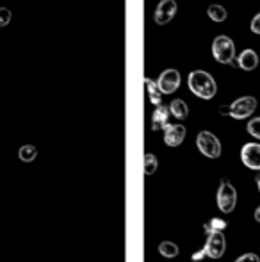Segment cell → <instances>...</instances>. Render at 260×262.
I'll return each mask as SVG.
<instances>
[{
    "instance_id": "obj_1",
    "label": "cell",
    "mask_w": 260,
    "mask_h": 262,
    "mask_svg": "<svg viewBox=\"0 0 260 262\" xmlns=\"http://www.w3.org/2000/svg\"><path fill=\"white\" fill-rule=\"evenodd\" d=\"M187 84H189V90L198 98H203V100H210L218 93V84H216L214 77L210 73L203 72V70H195V72L189 73Z\"/></svg>"
},
{
    "instance_id": "obj_2",
    "label": "cell",
    "mask_w": 260,
    "mask_h": 262,
    "mask_svg": "<svg viewBox=\"0 0 260 262\" xmlns=\"http://www.w3.org/2000/svg\"><path fill=\"white\" fill-rule=\"evenodd\" d=\"M212 55L221 64H232L235 59V45L228 36H216L214 43H212Z\"/></svg>"
},
{
    "instance_id": "obj_3",
    "label": "cell",
    "mask_w": 260,
    "mask_h": 262,
    "mask_svg": "<svg viewBox=\"0 0 260 262\" xmlns=\"http://www.w3.org/2000/svg\"><path fill=\"white\" fill-rule=\"evenodd\" d=\"M196 146H198V150L208 159H218L221 156V143H219V139L208 130H201L200 134H198Z\"/></svg>"
},
{
    "instance_id": "obj_4",
    "label": "cell",
    "mask_w": 260,
    "mask_h": 262,
    "mask_svg": "<svg viewBox=\"0 0 260 262\" xmlns=\"http://www.w3.org/2000/svg\"><path fill=\"white\" fill-rule=\"evenodd\" d=\"M237 205V191L228 180H221L218 189V207L223 214H230Z\"/></svg>"
},
{
    "instance_id": "obj_5",
    "label": "cell",
    "mask_w": 260,
    "mask_h": 262,
    "mask_svg": "<svg viewBox=\"0 0 260 262\" xmlns=\"http://www.w3.org/2000/svg\"><path fill=\"white\" fill-rule=\"evenodd\" d=\"M257 109V98L255 97H241L230 105V116L235 120H244L250 118Z\"/></svg>"
},
{
    "instance_id": "obj_6",
    "label": "cell",
    "mask_w": 260,
    "mask_h": 262,
    "mask_svg": "<svg viewBox=\"0 0 260 262\" xmlns=\"http://www.w3.org/2000/svg\"><path fill=\"white\" fill-rule=\"evenodd\" d=\"M157 86H159L160 93L162 95H171L178 90L180 86V73L178 70H164L162 73L159 75V80H157Z\"/></svg>"
},
{
    "instance_id": "obj_7",
    "label": "cell",
    "mask_w": 260,
    "mask_h": 262,
    "mask_svg": "<svg viewBox=\"0 0 260 262\" xmlns=\"http://www.w3.org/2000/svg\"><path fill=\"white\" fill-rule=\"evenodd\" d=\"M177 11L178 6L175 0H160L155 9V14H153V20H155L157 25H168L177 16Z\"/></svg>"
},
{
    "instance_id": "obj_8",
    "label": "cell",
    "mask_w": 260,
    "mask_h": 262,
    "mask_svg": "<svg viewBox=\"0 0 260 262\" xmlns=\"http://www.w3.org/2000/svg\"><path fill=\"white\" fill-rule=\"evenodd\" d=\"M205 250H207V255L210 257V259H221L226 252L225 234H223V232H212V234H208Z\"/></svg>"
},
{
    "instance_id": "obj_9",
    "label": "cell",
    "mask_w": 260,
    "mask_h": 262,
    "mask_svg": "<svg viewBox=\"0 0 260 262\" xmlns=\"http://www.w3.org/2000/svg\"><path fill=\"white\" fill-rule=\"evenodd\" d=\"M241 161L246 168L260 171V145L258 143H246L241 150Z\"/></svg>"
},
{
    "instance_id": "obj_10",
    "label": "cell",
    "mask_w": 260,
    "mask_h": 262,
    "mask_svg": "<svg viewBox=\"0 0 260 262\" xmlns=\"http://www.w3.org/2000/svg\"><path fill=\"white\" fill-rule=\"evenodd\" d=\"M185 139V127L180 123L177 125H168L166 128H164V143H166L168 146H180L182 141Z\"/></svg>"
},
{
    "instance_id": "obj_11",
    "label": "cell",
    "mask_w": 260,
    "mask_h": 262,
    "mask_svg": "<svg viewBox=\"0 0 260 262\" xmlns=\"http://www.w3.org/2000/svg\"><path fill=\"white\" fill-rule=\"evenodd\" d=\"M237 66L244 72H253L255 68L258 66V54L251 49H246L239 54L237 57Z\"/></svg>"
},
{
    "instance_id": "obj_12",
    "label": "cell",
    "mask_w": 260,
    "mask_h": 262,
    "mask_svg": "<svg viewBox=\"0 0 260 262\" xmlns=\"http://www.w3.org/2000/svg\"><path fill=\"white\" fill-rule=\"evenodd\" d=\"M170 114H171L170 107H166L162 104L157 107L152 114V128L153 130H162V128H166L168 125H170Z\"/></svg>"
},
{
    "instance_id": "obj_13",
    "label": "cell",
    "mask_w": 260,
    "mask_h": 262,
    "mask_svg": "<svg viewBox=\"0 0 260 262\" xmlns=\"http://www.w3.org/2000/svg\"><path fill=\"white\" fill-rule=\"evenodd\" d=\"M143 82H145L146 90H148L150 102H152L153 105L159 107L160 102H162V93H160V90H159V86H157V82H155V80H152V79H148V77H145V80H143Z\"/></svg>"
},
{
    "instance_id": "obj_14",
    "label": "cell",
    "mask_w": 260,
    "mask_h": 262,
    "mask_svg": "<svg viewBox=\"0 0 260 262\" xmlns=\"http://www.w3.org/2000/svg\"><path fill=\"white\" fill-rule=\"evenodd\" d=\"M170 113L173 114L177 120H185V118L189 116V107L184 100L177 98V100H173L170 104Z\"/></svg>"
},
{
    "instance_id": "obj_15",
    "label": "cell",
    "mask_w": 260,
    "mask_h": 262,
    "mask_svg": "<svg viewBox=\"0 0 260 262\" xmlns=\"http://www.w3.org/2000/svg\"><path fill=\"white\" fill-rule=\"evenodd\" d=\"M207 14H208V18H210L212 21H216V24H219V21H225L226 16H228L226 9L223 6H219V4H212V6H208Z\"/></svg>"
},
{
    "instance_id": "obj_16",
    "label": "cell",
    "mask_w": 260,
    "mask_h": 262,
    "mask_svg": "<svg viewBox=\"0 0 260 262\" xmlns=\"http://www.w3.org/2000/svg\"><path fill=\"white\" fill-rule=\"evenodd\" d=\"M178 246L175 245L173 241H162L159 245V253L162 257H166V259H173V257H177L178 255Z\"/></svg>"
},
{
    "instance_id": "obj_17",
    "label": "cell",
    "mask_w": 260,
    "mask_h": 262,
    "mask_svg": "<svg viewBox=\"0 0 260 262\" xmlns=\"http://www.w3.org/2000/svg\"><path fill=\"white\" fill-rule=\"evenodd\" d=\"M18 157L23 162H32L38 157V148H36L34 145H23L20 148V152H18Z\"/></svg>"
},
{
    "instance_id": "obj_18",
    "label": "cell",
    "mask_w": 260,
    "mask_h": 262,
    "mask_svg": "<svg viewBox=\"0 0 260 262\" xmlns=\"http://www.w3.org/2000/svg\"><path fill=\"white\" fill-rule=\"evenodd\" d=\"M143 168H145V175H153L159 168V161L153 154H146L143 159Z\"/></svg>"
},
{
    "instance_id": "obj_19",
    "label": "cell",
    "mask_w": 260,
    "mask_h": 262,
    "mask_svg": "<svg viewBox=\"0 0 260 262\" xmlns=\"http://www.w3.org/2000/svg\"><path fill=\"white\" fill-rule=\"evenodd\" d=\"M226 227V221H223V220H210V221H207L205 223V232L207 234H212V232H223V228Z\"/></svg>"
},
{
    "instance_id": "obj_20",
    "label": "cell",
    "mask_w": 260,
    "mask_h": 262,
    "mask_svg": "<svg viewBox=\"0 0 260 262\" xmlns=\"http://www.w3.org/2000/svg\"><path fill=\"white\" fill-rule=\"evenodd\" d=\"M248 132H250L253 138L260 139V116L258 118H253V120L248 123Z\"/></svg>"
},
{
    "instance_id": "obj_21",
    "label": "cell",
    "mask_w": 260,
    "mask_h": 262,
    "mask_svg": "<svg viewBox=\"0 0 260 262\" xmlns=\"http://www.w3.org/2000/svg\"><path fill=\"white\" fill-rule=\"evenodd\" d=\"M11 21V11L7 7H0V27H6Z\"/></svg>"
},
{
    "instance_id": "obj_22",
    "label": "cell",
    "mask_w": 260,
    "mask_h": 262,
    "mask_svg": "<svg viewBox=\"0 0 260 262\" xmlns=\"http://www.w3.org/2000/svg\"><path fill=\"white\" fill-rule=\"evenodd\" d=\"M235 262H260V257L255 255V253H244Z\"/></svg>"
},
{
    "instance_id": "obj_23",
    "label": "cell",
    "mask_w": 260,
    "mask_h": 262,
    "mask_svg": "<svg viewBox=\"0 0 260 262\" xmlns=\"http://www.w3.org/2000/svg\"><path fill=\"white\" fill-rule=\"evenodd\" d=\"M251 32L253 34H258L260 36V13L257 14V16H253V20H251Z\"/></svg>"
},
{
    "instance_id": "obj_24",
    "label": "cell",
    "mask_w": 260,
    "mask_h": 262,
    "mask_svg": "<svg viewBox=\"0 0 260 262\" xmlns=\"http://www.w3.org/2000/svg\"><path fill=\"white\" fill-rule=\"evenodd\" d=\"M205 255H207V250H205V246H203L200 252H196L195 255H193V262H200V259H203Z\"/></svg>"
},
{
    "instance_id": "obj_25",
    "label": "cell",
    "mask_w": 260,
    "mask_h": 262,
    "mask_svg": "<svg viewBox=\"0 0 260 262\" xmlns=\"http://www.w3.org/2000/svg\"><path fill=\"white\" fill-rule=\"evenodd\" d=\"M219 113H221L223 116H230V105H221L219 107Z\"/></svg>"
},
{
    "instance_id": "obj_26",
    "label": "cell",
    "mask_w": 260,
    "mask_h": 262,
    "mask_svg": "<svg viewBox=\"0 0 260 262\" xmlns=\"http://www.w3.org/2000/svg\"><path fill=\"white\" fill-rule=\"evenodd\" d=\"M255 220H257L258 223H260V207H258L257 210H255Z\"/></svg>"
},
{
    "instance_id": "obj_27",
    "label": "cell",
    "mask_w": 260,
    "mask_h": 262,
    "mask_svg": "<svg viewBox=\"0 0 260 262\" xmlns=\"http://www.w3.org/2000/svg\"><path fill=\"white\" fill-rule=\"evenodd\" d=\"M257 186H258V189H260V175L257 177Z\"/></svg>"
},
{
    "instance_id": "obj_28",
    "label": "cell",
    "mask_w": 260,
    "mask_h": 262,
    "mask_svg": "<svg viewBox=\"0 0 260 262\" xmlns=\"http://www.w3.org/2000/svg\"><path fill=\"white\" fill-rule=\"evenodd\" d=\"M200 262H201V260H200Z\"/></svg>"
}]
</instances>
